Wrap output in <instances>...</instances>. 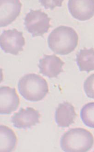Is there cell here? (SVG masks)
<instances>
[{
  "instance_id": "1",
  "label": "cell",
  "mask_w": 94,
  "mask_h": 152,
  "mask_svg": "<svg viewBox=\"0 0 94 152\" xmlns=\"http://www.w3.org/2000/svg\"><path fill=\"white\" fill-rule=\"evenodd\" d=\"M78 35L74 28L66 26H60L54 28L48 37V44L52 51L64 55L70 53L78 43Z\"/></svg>"
},
{
  "instance_id": "2",
  "label": "cell",
  "mask_w": 94,
  "mask_h": 152,
  "mask_svg": "<svg viewBox=\"0 0 94 152\" xmlns=\"http://www.w3.org/2000/svg\"><path fill=\"white\" fill-rule=\"evenodd\" d=\"M18 88L24 99L31 102H38L44 98L48 93V84L43 77L31 73L20 79Z\"/></svg>"
},
{
  "instance_id": "3",
  "label": "cell",
  "mask_w": 94,
  "mask_h": 152,
  "mask_svg": "<svg viewBox=\"0 0 94 152\" xmlns=\"http://www.w3.org/2000/svg\"><path fill=\"white\" fill-rule=\"evenodd\" d=\"M93 143L92 133L82 128L70 129L60 140L61 149L66 152H86L92 148Z\"/></svg>"
},
{
  "instance_id": "4",
  "label": "cell",
  "mask_w": 94,
  "mask_h": 152,
  "mask_svg": "<svg viewBox=\"0 0 94 152\" xmlns=\"http://www.w3.org/2000/svg\"><path fill=\"white\" fill-rule=\"evenodd\" d=\"M51 18L41 9L29 10L24 18V24L27 30L32 34V37L43 36L48 32L51 27Z\"/></svg>"
},
{
  "instance_id": "5",
  "label": "cell",
  "mask_w": 94,
  "mask_h": 152,
  "mask_svg": "<svg viewBox=\"0 0 94 152\" xmlns=\"http://www.w3.org/2000/svg\"><path fill=\"white\" fill-rule=\"evenodd\" d=\"M23 32L16 28L4 30L0 36V46L5 53L17 55L23 50L25 40Z\"/></svg>"
},
{
  "instance_id": "6",
  "label": "cell",
  "mask_w": 94,
  "mask_h": 152,
  "mask_svg": "<svg viewBox=\"0 0 94 152\" xmlns=\"http://www.w3.org/2000/svg\"><path fill=\"white\" fill-rule=\"evenodd\" d=\"M40 115L39 111L31 108H20L11 118L14 127L20 129L30 128L40 123Z\"/></svg>"
},
{
  "instance_id": "7",
  "label": "cell",
  "mask_w": 94,
  "mask_h": 152,
  "mask_svg": "<svg viewBox=\"0 0 94 152\" xmlns=\"http://www.w3.org/2000/svg\"><path fill=\"white\" fill-rule=\"evenodd\" d=\"M65 64L54 54L44 55L43 58L39 60L38 66L40 74L49 78H56L64 72L62 66Z\"/></svg>"
},
{
  "instance_id": "8",
  "label": "cell",
  "mask_w": 94,
  "mask_h": 152,
  "mask_svg": "<svg viewBox=\"0 0 94 152\" xmlns=\"http://www.w3.org/2000/svg\"><path fill=\"white\" fill-rule=\"evenodd\" d=\"M20 99L15 88L7 86L0 87V114L9 115L17 110Z\"/></svg>"
},
{
  "instance_id": "9",
  "label": "cell",
  "mask_w": 94,
  "mask_h": 152,
  "mask_svg": "<svg viewBox=\"0 0 94 152\" xmlns=\"http://www.w3.org/2000/svg\"><path fill=\"white\" fill-rule=\"evenodd\" d=\"M21 6L18 0H1L0 27L7 26L14 21L20 14Z\"/></svg>"
},
{
  "instance_id": "10",
  "label": "cell",
  "mask_w": 94,
  "mask_h": 152,
  "mask_svg": "<svg viewBox=\"0 0 94 152\" xmlns=\"http://www.w3.org/2000/svg\"><path fill=\"white\" fill-rule=\"evenodd\" d=\"M69 12L75 18L80 21L89 20L94 13L93 1L69 0L68 4Z\"/></svg>"
},
{
  "instance_id": "11",
  "label": "cell",
  "mask_w": 94,
  "mask_h": 152,
  "mask_svg": "<svg viewBox=\"0 0 94 152\" xmlns=\"http://www.w3.org/2000/svg\"><path fill=\"white\" fill-rule=\"evenodd\" d=\"M76 115L74 107L71 104L68 102L61 103L56 110V123L59 127H69L74 123Z\"/></svg>"
},
{
  "instance_id": "12",
  "label": "cell",
  "mask_w": 94,
  "mask_h": 152,
  "mask_svg": "<svg viewBox=\"0 0 94 152\" xmlns=\"http://www.w3.org/2000/svg\"><path fill=\"white\" fill-rule=\"evenodd\" d=\"M17 143V136L13 130L6 126L0 125V152L14 151Z\"/></svg>"
},
{
  "instance_id": "13",
  "label": "cell",
  "mask_w": 94,
  "mask_h": 152,
  "mask_svg": "<svg viewBox=\"0 0 94 152\" xmlns=\"http://www.w3.org/2000/svg\"><path fill=\"white\" fill-rule=\"evenodd\" d=\"M76 61L80 71L87 72L94 70L93 48H85L80 50L76 54Z\"/></svg>"
},
{
  "instance_id": "14",
  "label": "cell",
  "mask_w": 94,
  "mask_h": 152,
  "mask_svg": "<svg viewBox=\"0 0 94 152\" xmlns=\"http://www.w3.org/2000/svg\"><path fill=\"white\" fill-rule=\"evenodd\" d=\"M83 123L90 128H94V102L88 103L83 107L80 112Z\"/></svg>"
},
{
  "instance_id": "15",
  "label": "cell",
  "mask_w": 94,
  "mask_h": 152,
  "mask_svg": "<svg viewBox=\"0 0 94 152\" xmlns=\"http://www.w3.org/2000/svg\"><path fill=\"white\" fill-rule=\"evenodd\" d=\"M94 74H92L87 78L84 83V88L87 97L94 99Z\"/></svg>"
},
{
  "instance_id": "16",
  "label": "cell",
  "mask_w": 94,
  "mask_h": 152,
  "mask_svg": "<svg viewBox=\"0 0 94 152\" xmlns=\"http://www.w3.org/2000/svg\"><path fill=\"white\" fill-rule=\"evenodd\" d=\"M63 1H39L46 9L50 8L53 10L55 7H61Z\"/></svg>"
}]
</instances>
